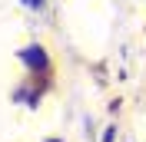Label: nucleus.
Instances as JSON below:
<instances>
[{
  "mask_svg": "<svg viewBox=\"0 0 146 142\" xmlns=\"http://www.w3.org/2000/svg\"><path fill=\"white\" fill-rule=\"evenodd\" d=\"M20 60L27 63L30 70H40V73H46V70H50V60H46L43 46H27V50L20 53Z\"/></svg>",
  "mask_w": 146,
  "mask_h": 142,
  "instance_id": "obj_1",
  "label": "nucleus"
},
{
  "mask_svg": "<svg viewBox=\"0 0 146 142\" xmlns=\"http://www.w3.org/2000/svg\"><path fill=\"white\" fill-rule=\"evenodd\" d=\"M23 3H30V7H43V0H23Z\"/></svg>",
  "mask_w": 146,
  "mask_h": 142,
  "instance_id": "obj_2",
  "label": "nucleus"
}]
</instances>
